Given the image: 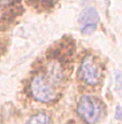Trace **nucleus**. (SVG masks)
Masks as SVG:
<instances>
[{"instance_id": "nucleus-1", "label": "nucleus", "mask_w": 122, "mask_h": 124, "mask_svg": "<svg viewBox=\"0 0 122 124\" xmlns=\"http://www.w3.org/2000/svg\"><path fill=\"white\" fill-rule=\"evenodd\" d=\"M30 92L36 101L48 103L56 97V92L53 86L42 76H36L30 84Z\"/></svg>"}, {"instance_id": "nucleus-2", "label": "nucleus", "mask_w": 122, "mask_h": 124, "mask_svg": "<svg viewBox=\"0 0 122 124\" xmlns=\"http://www.w3.org/2000/svg\"><path fill=\"white\" fill-rule=\"evenodd\" d=\"M100 104L91 96H83L78 101L77 112L84 121L87 123H94L100 116Z\"/></svg>"}, {"instance_id": "nucleus-3", "label": "nucleus", "mask_w": 122, "mask_h": 124, "mask_svg": "<svg viewBox=\"0 0 122 124\" xmlns=\"http://www.w3.org/2000/svg\"><path fill=\"white\" fill-rule=\"evenodd\" d=\"M80 77L87 85H96L100 79L99 67L92 56H86L83 60L80 69Z\"/></svg>"}, {"instance_id": "nucleus-4", "label": "nucleus", "mask_w": 122, "mask_h": 124, "mask_svg": "<svg viewBox=\"0 0 122 124\" xmlns=\"http://www.w3.org/2000/svg\"><path fill=\"white\" fill-rule=\"evenodd\" d=\"M100 22L99 13L94 7H89L81 13L78 17V24L81 26V32L83 34H91L96 30Z\"/></svg>"}, {"instance_id": "nucleus-5", "label": "nucleus", "mask_w": 122, "mask_h": 124, "mask_svg": "<svg viewBox=\"0 0 122 124\" xmlns=\"http://www.w3.org/2000/svg\"><path fill=\"white\" fill-rule=\"evenodd\" d=\"M26 124H51V117L45 113H39L32 116Z\"/></svg>"}, {"instance_id": "nucleus-6", "label": "nucleus", "mask_w": 122, "mask_h": 124, "mask_svg": "<svg viewBox=\"0 0 122 124\" xmlns=\"http://www.w3.org/2000/svg\"><path fill=\"white\" fill-rule=\"evenodd\" d=\"M116 90L122 94V73H120V75H116Z\"/></svg>"}, {"instance_id": "nucleus-7", "label": "nucleus", "mask_w": 122, "mask_h": 124, "mask_svg": "<svg viewBox=\"0 0 122 124\" xmlns=\"http://www.w3.org/2000/svg\"><path fill=\"white\" fill-rule=\"evenodd\" d=\"M116 120H119V121H122V107H120V106H118V107H116Z\"/></svg>"}, {"instance_id": "nucleus-8", "label": "nucleus", "mask_w": 122, "mask_h": 124, "mask_svg": "<svg viewBox=\"0 0 122 124\" xmlns=\"http://www.w3.org/2000/svg\"><path fill=\"white\" fill-rule=\"evenodd\" d=\"M42 1H44V2H49V1H51V0H42Z\"/></svg>"}]
</instances>
